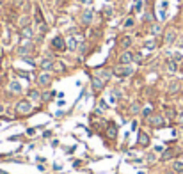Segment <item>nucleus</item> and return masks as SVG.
Here are the masks:
<instances>
[{"label":"nucleus","mask_w":183,"mask_h":174,"mask_svg":"<svg viewBox=\"0 0 183 174\" xmlns=\"http://www.w3.org/2000/svg\"><path fill=\"white\" fill-rule=\"evenodd\" d=\"M112 75H116V76H119V78H126V76L133 75V68H132L130 64H119V66H116V68L112 69Z\"/></svg>","instance_id":"nucleus-1"},{"label":"nucleus","mask_w":183,"mask_h":174,"mask_svg":"<svg viewBox=\"0 0 183 174\" xmlns=\"http://www.w3.org/2000/svg\"><path fill=\"white\" fill-rule=\"evenodd\" d=\"M14 110H16L18 116H27V114H30V112H32V103H30V100H20V101L16 103Z\"/></svg>","instance_id":"nucleus-2"},{"label":"nucleus","mask_w":183,"mask_h":174,"mask_svg":"<svg viewBox=\"0 0 183 174\" xmlns=\"http://www.w3.org/2000/svg\"><path fill=\"white\" fill-rule=\"evenodd\" d=\"M52 48H53L55 52H64V50H68V46H66V39H64L62 36L53 37V39H52Z\"/></svg>","instance_id":"nucleus-3"},{"label":"nucleus","mask_w":183,"mask_h":174,"mask_svg":"<svg viewBox=\"0 0 183 174\" xmlns=\"http://www.w3.org/2000/svg\"><path fill=\"white\" fill-rule=\"evenodd\" d=\"M148 123H149L153 128H162V126H166V119H164V116H160V114L149 116V117H148Z\"/></svg>","instance_id":"nucleus-4"},{"label":"nucleus","mask_w":183,"mask_h":174,"mask_svg":"<svg viewBox=\"0 0 183 174\" xmlns=\"http://www.w3.org/2000/svg\"><path fill=\"white\" fill-rule=\"evenodd\" d=\"M93 18H94V11L89 7V9H84L82 12V23L84 25H91L93 23Z\"/></svg>","instance_id":"nucleus-5"},{"label":"nucleus","mask_w":183,"mask_h":174,"mask_svg":"<svg viewBox=\"0 0 183 174\" xmlns=\"http://www.w3.org/2000/svg\"><path fill=\"white\" fill-rule=\"evenodd\" d=\"M132 62H133V52L125 50V52L119 55V64H132Z\"/></svg>","instance_id":"nucleus-6"},{"label":"nucleus","mask_w":183,"mask_h":174,"mask_svg":"<svg viewBox=\"0 0 183 174\" xmlns=\"http://www.w3.org/2000/svg\"><path fill=\"white\" fill-rule=\"evenodd\" d=\"M37 84H39L41 87H48V85L52 84V75H50V73H44V71H43V73H41V75L37 76Z\"/></svg>","instance_id":"nucleus-7"},{"label":"nucleus","mask_w":183,"mask_h":174,"mask_svg":"<svg viewBox=\"0 0 183 174\" xmlns=\"http://www.w3.org/2000/svg\"><path fill=\"white\" fill-rule=\"evenodd\" d=\"M164 41H166V44H173V43L176 41V30L169 28V30L166 32V36H164Z\"/></svg>","instance_id":"nucleus-8"},{"label":"nucleus","mask_w":183,"mask_h":174,"mask_svg":"<svg viewBox=\"0 0 183 174\" xmlns=\"http://www.w3.org/2000/svg\"><path fill=\"white\" fill-rule=\"evenodd\" d=\"M103 85H105V82L94 75V76H93V91H96V92H98V91H101V89H103Z\"/></svg>","instance_id":"nucleus-9"},{"label":"nucleus","mask_w":183,"mask_h":174,"mask_svg":"<svg viewBox=\"0 0 183 174\" xmlns=\"http://www.w3.org/2000/svg\"><path fill=\"white\" fill-rule=\"evenodd\" d=\"M39 66H41V69H43V71H48V69H52V68L55 66V62H53L52 59H48V57H46V59H43V60H41V64H39Z\"/></svg>","instance_id":"nucleus-10"},{"label":"nucleus","mask_w":183,"mask_h":174,"mask_svg":"<svg viewBox=\"0 0 183 174\" xmlns=\"http://www.w3.org/2000/svg\"><path fill=\"white\" fill-rule=\"evenodd\" d=\"M66 46H68V50H71V52H73V50H77V46H78V39H77V37H73V36H71V37H68V39H66Z\"/></svg>","instance_id":"nucleus-11"},{"label":"nucleus","mask_w":183,"mask_h":174,"mask_svg":"<svg viewBox=\"0 0 183 174\" xmlns=\"http://www.w3.org/2000/svg\"><path fill=\"white\" fill-rule=\"evenodd\" d=\"M139 146H149V137H148V133H139Z\"/></svg>","instance_id":"nucleus-12"},{"label":"nucleus","mask_w":183,"mask_h":174,"mask_svg":"<svg viewBox=\"0 0 183 174\" xmlns=\"http://www.w3.org/2000/svg\"><path fill=\"white\" fill-rule=\"evenodd\" d=\"M110 75H112V73H110V71H105V69H98V73H96V76L101 78L103 82H107V80L110 78Z\"/></svg>","instance_id":"nucleus-13"},{"label":"nucleus","mask_w":183,"mask_h":174,"mask_svg":"<svg viewBox=\"0 0 183 174\" xmlns=\"http://www.w3.org/2000/svg\"><path fill=\"white\" fill-rule=\"evenodd\" d=\"M9 91H11V92H16V94H20V92H21V85H20L16 80H12V82L9 84Z\"/></svg>","instance_id":"nucleus-14"},{"label":"nucleus","mask_w":183,"mask_h":174,"mask_svg":"<svg viewBox=\"0 0 183 174\" xmlns=\"http://www.w3.org/2000/svg\"><path fill=\"white\" fill-rule=\"evenodd\" d=\"M43 96H41V92L39 91H36V89H32V91H28V100H32V101H39Z\"/></svg>","instance_id":"nucleus-15"},{"label":"nucleus","mask_w":183,"mask_h":174,"mask_svg":"<svg viewBox=\"0 0 183 174\" xmlns=\"http://www.w3.org/2000/svg\"><path fill=\"white\" fill-rule=\"evenodd\" d=\"M107 137H110V139H116V137H117V126H116V124H110V126L107 128Z\"/></svg>","instance_id":"nucleus-16"},{"label":"nucleus","mask_w":183,"mask_h":174,"mask_svg":"<svg viewBox=\"0 0 183 174\" xmlns=\"http://www.w3.org/2000/svg\"><path fill=\"white\" fill-rule=\"evenodd\" d=\"M21 36H23V37H32V36H34L32 27H30V25H25V27L21 28Z\"/></svg>","instance_id":"nucleus-17"},{"label":"nucleus","mask_w":183,"mask_h":174,"mask_svg":"<svg viewBox=\"0 0 183 174\" xmlns=\"http://www.w3.org/2000/svg\"><path fill=\"white\" fill-rule=\"evenodd\" d=\"M144 48H146V50H155V48H157V41H155V39L144 41Z\"/></svg>","instance_id":"nucleus-18"},{"label":"nucleus","mask_w":183,"mask_h":174,"mask_svg":"<svg viewBox=\"0 0 183 174\" xmlns=\"http://www.w3.org/2000/svg\"><path fill=\"white\" fill-rule=\"evenodd\" d=\"M173 171L183 174V162H173Z\"/></svg>","instance_id":"nucleus-19"},{"label":"nucleus","mask_w":183,"mask_h":174,"mask_svg":"<svg viewBox=\"0 0 183 174\" xmlns=\"http://www.w3.org/2000/svg\"><path fill=\"white\" fill-rule=\"evenodd\" d=\"M173 155H174V151H173V149H166V151L162 153V157H160V158H162V160L166 162V160H169V158H173Z\"/></svg>","instance_id":"nucleus-20"},{"label":"nucleus","mask_w":183,"mask_h":174,"mask_svg":"<svg viewBox=\"0 0 183 174\" xmlns=\"http://www.w3.org/2000/svg\"><path fill=\"white\" fill-rule=\"evenodd\" d=\"M119 44H121V48H125V50H126V48L132 44V39L126 36V37H123V39H121V43H119Z\"/></svg>","instance_id":"nucleus-21"},{"label":"nucleus","mask_w":183,"mask_h":174,"mask_svg":"<svg viewBox=\"0 0 183 174\" xmlns=\"http://www.w3.org/2000/svg\"><path fill=\"white\" fill-rule=\"evenodd\" d=\"M167 69H169L171 73H174V71L178 69V62H176V60H169V62H167Z\"/></svg>","instance_id":"nucleus-22"},{"label":"nucleus","mask_w":183,"mask_h":174,"mask_svg":"<svg viewBox=\"0 0 183 174\" xmlns=\"http://www.w3.org/2000/svg\"><path fill=\"white\" fill-rule=\"evenodd\" d=\"M133 25H135V20H133V18H126V20H125V23H123V27H125V28H132Z\"/></svg>","instance_id":"nucleus-23"},{"label":"nucleus","mask_w":183,"mask_h":174,"mask_svg":"<svg viewBox=\"0 0 183 174\" xmlns=\"http://www.w3.org/2000/svg\"><path fill=\"white\" fill-rule=\"evenodd\" d=\"M178 91H180V82L174 80V82L169 85V92H178Z\"/></svg>","instance_id":"nucleus-24"},{"label":"nucleus","mask_w":183,"mask_h":174,"mask_svg":"<svg viewBox=\"0 0 183 174\" xmlns=\"http://www.w3.org/2000/svg\"><path fill=\"white\" fill-rule=\"evenodd\" d=\"M130 112H132V114H139V112H141V107H139V103H133V105L130 107Z\"/></svg>","instance_id":"nucleus-25"},{"label":"nucleus","mask_w":183,"mask_h":174,"mask_svg":"<svg viewBox=\"0 0 183 174\" xmlns=\"http://www.w3.org/2000/svg\"><path fill=\"white\" fill-rule=\"evenodd\" d=\"M151 32L157 36V34H160V32H162V27H160V25H153V27H151Z\"/></svg>","instance_id":"nucleus-26"},{"label":"nucleus","mask_w":183,"mask_h":174,"mask_svg":"<svg viewBox=\"0 0 183 174\" xmlns=\"http://www.w3.org/2000/svg\"><path fill=\"white\" fill-rule=\"evenodd\" d=\"M151 112H153V108H151V107H146V108L142 110V116H144V117H149Z\"/></svg>","instance_id":"nucleus-27"},{"label":"nucleus","mask_w":183,"mask_h":174,"mask_svg":"<svg viewBox=\"0 0 183 174\" xmlns=\"http://www.w3.org/2000/svg\"><path fill=\"white\" fill-rule=\"evenodd\" d=\"M142 5H144V2H142V0H139V2L135 4V11H137V12H141V11H142Z\"/></svg>","instance_id":"nucleus-28"},{"label":"nucleus","mask_w":183,"mask_h":174,"mask_svg":"<svg viewBox=\"0 0 183 174\" xmlns=\"http://www.w3.org/2000/svg\"><path fill=\"white\" fill-rule=\"evenodd\" d=\"M176 123H178V124H182V126H183V112H180V114L176 116Z\"/></svg>","instance_id":"nucleus-29"},{"label":"nucleus","mask_w":183,"mask_h":174,"mask_svg":"<svg viewBox=\"0 0 183 174\" xmlns=\"http://www.w3.org/2000/svg\"><path fill=\"white\" fill-rule=\"evenodd\" d=\"M182 59H183V55H182V53H178V52H176V53H174V57H173V60H176V62H180Z\"/></svg>","instance_id":"nucleus-30"},{"label":"nucleus","mask_w":183,"mask_h":174,"mask_svg":"<svg viewBox=\"0 0 183 174\" xmlns=\"http://www.w3.org/2000/svg\"><path fill=\"white\" fill-rule=\"evenodd\" d=\"M155 160H157V157H155L153 153H149V155H148V162H149V164H153Z\"/></svg>","instance_id":"nucleus-31"},{"label":"nucleus","mask_w":183,"mask_h":174,"mask_svg":"<svg viewBox=\"0 0 183 174\" xmlns=\"http://www.w3.org/2000/svg\"><path fill=\"white\" fill-rule=\"evenodd\" d=\"M98 105H100V108H107V103H105L103 100H100V101H98Z\"/></svg>","instance_id":"nucleus-32"},{"label":"nucleus","mask_w":183,"mask_h":174,"mask_svg":"<svg viewBox=\"0 0 183 174\" xmlns=\"http://www.w3.org/2000/svg\"><path fill=\"white\" fill-rule=\"evenodd\" d=\"M155 151H157V153H162V151H164V146H157Z\"/></svg>","instance_id":"nucleus-33"},{"label":"nucleus","mask_w":183,"mask_h":174,"mask_svg":"<svg viewBox=\"0 0 183 174\" xmlns=\"http://www.w3.org/2000/svg\"><path fill=\"white\" fill-rule=\"evenodd\" d=\"M34 132H36L34 128H28V130H27V135H34Z\"/></svg>","instance_id":"nucleus-34"},{"label":"nucleus","mask_w":183,"mask_h":174,"mask_svg":"<svg viewBox=\"0 0 183 174\" xmlns=\"http://www.w3.org/2000/svg\"><path fill=\"white\" fill-rule=\"evenodd\" d=\"M82 4H93V0H80Z\"/></svg>","instance_id":"nucleus-35"},{"label":"nucleus","mask_w":183,"mask_h":174,"mask_svg":"<svg viewBox=\"0 0 183 174\" xmlns=\"http://www.w3.org/2000/svg\"><path fill=\"white\" fill-rule=\"evenodd\" d=\"M4 110H5V108H4V105L0 103V114H4Z\"/></svg>","instance_id":"nucleus-36"},{"label":"nucleus","mask_w":183,"mask_h":174,"mask_svg":"<svg viewBox=\"0 0 183 174\" xmlns=\"http://www.w3.org/2000/svg\"><path fill=\"white\" fill-rule=\"evenodd\" d=\"M167 174H174V173H167Z\"/></svg>","instance_id":"nucleus-37"}]
</instances>
